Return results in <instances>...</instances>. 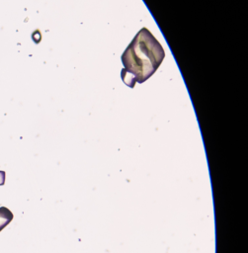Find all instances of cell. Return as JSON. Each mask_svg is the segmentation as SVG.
I'll use <instances>...</instances> for the list:
<instances>
[{
  "label": "cell",
  "instance_id": "obj_3",
  "mask_svg": "<svg viewBox=\"0 0 248 253\" xmlns=\"http://www.w3.org/2000/svg\"><path fill=\"white\" fill-rule=\"evenodd\" d=\"M4 182H5V172L0 171V186L3 185Z\"/></svg>",
  "mask_w": 248,
  "mask_h": 253
},
{
  "label": "cell",
  "instance_id": "obj_2",
  "mask_svg": "<svg viewBox=\"0 0 248 253\" xmlns=\"http://www.w3.org/2000/svg\"><path fill=\"white\" fill-rule=\"evenodd\" d=\"M13 217L14 214L9 209L6 207H0V231L13 220Z\"/></svg>",
  "mask_w": 248,
  "mask_h": 253
},
{
  "label": "cell",
  "instance_id": "obj_1",
  "mask_svg": "<svg viewBox=\"0 0 248 253\" xmlns=\"http://www.w3.org/2000/svg\"><path fill=\"white\" fill-rule=\"evenodd\" d=\"M164 57L161 43L147 28H142L122 54V80L130 88L143 83L155 73Z\"/></svg>",
  "mask_w": 248,
  "mask_h": 253
}]
</instances>
